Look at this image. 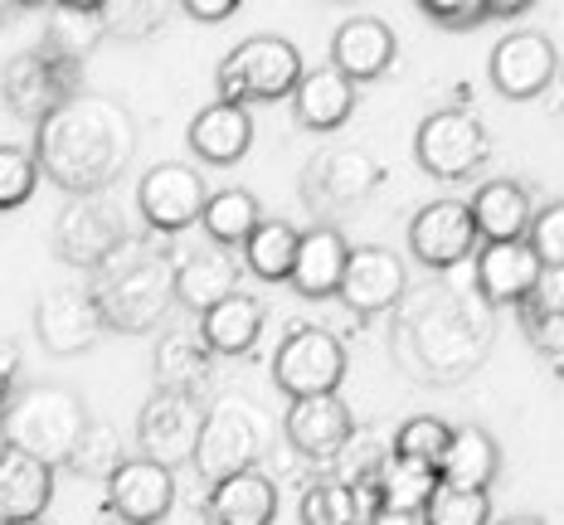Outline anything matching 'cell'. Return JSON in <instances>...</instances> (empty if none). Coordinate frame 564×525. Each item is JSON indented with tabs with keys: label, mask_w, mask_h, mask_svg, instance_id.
Segmentation results:
<instances>
[{
	"label": "cell",
	"mask_w": 564,
	"mask_h": 525,
	"mask_svg": "<svg viewBox=\"0 0 564 525\" xmlns=\"http://www.w3.org/2000/svg\"><path fill=\"white\" fill-rule=\"evenodd\" d=\"M34 156H40V171L74 200L102 195L132 166L137 122L108 92H78L44 127H34Z\"/></svg>",
	"instance_id": "1"
},
{
	"label": "cell",
	"mask_w": 564,
	"mask_h": 525,
	"mask_svg": "<svg viewBox=\"0 0 564 525\" xmlns=\"http://www.w3.org/2000/svg\"><path fill=\"white\" fill-rule=\"evenodd\" d=\"M93 302L102 311V326L112 331H151L175 307V263L147 239H127L108 263L93 273Z\"/></svg>",
	"instance_id": "2"
},
{
	"label": "cell",
	"mask_w": 564,
	"mask_h": 525,
	"mask_svg": "<svg viewBox=\"0 0 564 525\" xmlns=\"http://www.w3.org/2000/svg\"><path fill=\"white\" fill-rule=\"evenodd\" d=\"M93 424L84 400H78L74 390H64V384H30V390H20L10 408L0 414V434H6L10 448L30 452V458L58 467L74 458L78 438H84V428Z\"/></svg>",
	"instance_id": "3"
},
{
	"label": "cell",
	"mask_w": 564,
	"mask_h": 525,
	"mask_svg": "<svg viewBox=\"0 0 564 525\" xmlns=\"http://www.w3.org/2000/svg\"><path fill=\"white\" fill-rule=\"evenodd\" d=\"M302 54L282 34H253L219 64V102H278L302 84Z\"/></svg>",
	"instance_id": "4"
},
{
	"label": "cell",
	"mask_w": 564,
	"mask_h": 525,
	"mask_svg": "<svg viewBox=\"0 0 564 525\" xmlns=\"http://www.w3.org/2000/svg\"><path fill=\"white\" fill-rule=\"evenodd\" d=\"M273 380L282 394L297 400H316V394H336L346 380V346L326 326H292L282 336L273 356Z\"/></svg>",
	"instance_id": "5"
},
{
	"label": "cell",
	"mask_w": 564,
	"mask_h": 525,
	"mask_svg": "<svg viewBox=\"0 0 564 525\" xmlns=\"http://www.w3.org/2000/svg\"><path fill=\"white\" fill-rule=\"evenodd\" d=\"M258 452H263V438H258V418L243 400H215L205 414V428H199L195 442V472L205 477L209 486L229 482L239 472H253Z\"/></svg>",
	"instance_id": "6"
},
{
	"label": "cell",
	"mask_w": 564,
	"mask_h": 525,
	"mask_svg": "<svg viewBox=\"0 0 564 525\" xmlns=\"http://www.w3.org/2000/svg\"><path fill=\"white\" fill-rule=\"evenodd\" d=\"M0 98L15 117L44 127L64 102L78 98V68L44 50H20L0 68Z\"/></svg>",
	"instance_id": "7"
},
{
	"label": "cell",
	"mask_w": 564,
	"mask_h": 525,
	"mask_svg": "<svg viewBox=\"0 0 564 525\" xmlns=\"http://www.w3.org/2000/svg\"><path fill=\"white\" fill-rule=\"evenodd\" d=\"M487 156H491V136H487V127L477 122V112L443 108L419 122L414 161L429 175H438V181H463V175H473Z\"/></svg>",
	"instance_id": "8"
},
{
	"label": "cell",
	"mask_w": 564,
	"mask_h": 525,
	"mask_svg": "<svg viewBox=\"0 0 564 525\" xmlns=\"http://www.w3.org/2000/svg\"><path fill=\"white\" fill-rule=\"evenodd\" d=\"M127 239H132V233L122 225V209L112 200H102V195H78V200H68L54 219V253L74 267H93V273H98Z\"/></svg>",
	"instance_id": "9"
},
{
	"label": "cell",
	"mask_w": 564,
	"mask_h": 525,
	"mask_svg": "<svg viewBox=\"0 0 564 525\" xmlns=\"http://www.w3.org/2000/svg\"><path fill=\"white\" fill-rule=\"evenodd\" d=\"M209 190H205V175L185 161H161L141 175L137 185V209L151 229L175 233V229H191L195 219H205Z\"/></svg>",
	"instance_id": "10"
},
{
	"label": "cell",
	"mask_w": 564,
	"mask_h": 525,
	"mask_svg": "<svg viewBox=\"0 0 564 525\" xmlns=\"http://www.w3.org/2000/svg\"><path fill=\"white\" fill-rule=\"evenodd\" d=\"M209 408L199 400H181V394H151L147 408L137 414V442H141V458L175 467L185 458H195V442L199 428H205Z\"/></svg>",
	"instance_id": "11"
},
{
	"label": "cell",
	"mask_w": 564,
	"mask_h": 525,
	"mask_svg": "<svg viewBox=\"0 0 564 525\" xmlns=\"http://www.w3.org/2000/svg\"><path fill=\"white\" fill-rule=\"evenodd\" d=\"M34 331L54 356H84L102 341V311L88 287H50L34 302Z\"/></svg>",
	"instance_id": "12"
},
{
	"label": "cell",
	"mask_w": 564,
	"mask_h": 525,
	"mask_svg": "<svg viewBox=\"0 0 564 525\" xmlns=\"http://www.w3.org/2000/svg\"><path fill=\"white\" fill-rule=\"evenodd\" d=\"M487 68H491V88L507 92L516 102H525V98H540V92L555 84L560 54L540 30H511L507 40L491 50Z\"/></svg>",
	"instance_id": "13"
},
{
	"label": "cell",
	"mask_w": 564,
	"mask_h": 525,
	"mask_svg": "<svg viewBox=\"0 0 564 525\" xmlns=\"http://www.w3.org/2000/svg\"><path fill=\"white\" fill-rule=\"evenodd\" d=\"M477 225L467 200H433L423 205L414 219H409V249H414L419 263L429 267H453L463 263L467 253L477 249Z\"/></svg>",
	"instance_id": "14"
},
{
	"label": "cell",
	"mask_w": 564,
	"mask_h": 525,
	"mask_svg": "<svg viewBox=\"0 0 564 525\" xmlns=\"http://www.w3.org/2000/svg\"><path fill=\"white\" fill-rule=\"evenodd\" d=\"M380 185V161L360 146H340V151H322L312 161L302 190L312 195L316 209H350Z\"/></svg>",
	"instance_id": "15"
},
{
	"label": "cell",
	"mask_w": 564,
	"mask_h": 525,
	"mask_svg": "<svg viewBox=\"0 0 564 525\" xmlns=\"http://www.w3.org/2000/svg\"><path fill=\"white\" fill-rule=\"evenodd\" d=\"M282 434L302 458H340L356 438V418L340 394H316V400H297L288 408Z\"/></svg>",
	"instance_id": "16"
},
{
	"label": "cell",
	"mask_w": 564,
	"mask_h": 525,
	"mask_svg": "<svg viewBox=\"0 0 564 525\" xmlns=\"http://www.w3.org/2000/svg\"><path fill=\"white\" fill-rule=\"evenodd\" d=\"M409 287V273L399 263V253L390 249H350V263H346V277H340V302L360 317H375V311H390Z\"/></svg>",
	"instance_id": "17"
},
{
	"label": "cell",
	"mask_w": 564,
	"mask_h": 525,
	"mask_svg": "<svg viewBox=\"0 0 564 525\" xmlns=\"http://www.w3.org/2000/svg\"><path fill=\"white\" fill-rule=\"evenodd\" d=\"M108 501L122 521L132 525H156L175 506V477L171 467L151 462V458H127L108 482Z\"/></svg>",
	"instance_id": "18"
},
{
	"label": "cell",
	"mask_w": 564,
	"mask_h": 525,
	"mask_svg": "<svg viewBox=\"0 0 564 525\" xmlns=\"http://www.w3.org/2000/svg\"><path fill=\"white\" fill-rule=\"evenodd\" d=\"M545 273V263L535 259V249L525 239H511V243H481L477 253V287L487 302L507 307V302H525Z\"/></svg>",
	"instance_id": "19"
},
{
	"label": "cell",
	"mask_w": 564,
	"mask_h": 525,
	"mask_svg": "<svg viewBox=\"0 0 564 525\" xmlns=\"http://www.w3.org/2000/svg\"><path fill=\"white\" fill-rule=\"evenodd\" d=\"M332 64L350 84H370L394 64V30L375 15H356L332 34Z\"/></svg>",
	"instance_id": "20"
},
{
	"label": "cell",
	"mask_w": 564,
	"mask_h": 525,
	"mask_svg": "<svg viewBox=\"0 0 564 525\" xmlns=\"http://www.w3.org/2000/svg\"><path fill=\"white\" fill-rule=\"evenodd\" d=\"M234 283H239V263H234L229 249H199L185 263H175V302L191 311H215L225 297H234Z\"/></svg>",
	"instance_id": "21"
},
{
	"label": "cell",
	"mask_w": 564,
	"mask_h": 525,
	"mask_svg": "<svg viewBox=\"0 0 564 525\" xmlns=\"http://www.w3.org/2000/svg\"><path fill=\"white\" fill-rule=\"evenodd\" d=\"M501 472V448L487 428L467 424V428H453L448 438V452L438 462V482L443 486H457V492H487Z\"/></svg>",
	"instance_id": "22"
},
{
	"label": "cell",
	"mask_w": 564,
	"mask_h": 525,
	"mask_svg": "<svg viewBox=\"0 0 564 525\" xmlns=\"http://www.w3.org/2000/svg\"><path fill=\"white\" fill-rule=\"evenodd\" d=\"M473 209V225L487 243H511V239H525L535 225V209H531V195L521 190L516 181H487L477 185V195L467 200Z\"/></svg>",
	"instance_id": "23"
},
{
	"label": "cell",
	"mask_w": 564,
	"mask_h": 525,
	"mask_svg": "<svg viewBox=\"0 0 564 525\" xmlns=\"http://www.w3.org/2000/svg\"><path fill=\"white\" fill-rule=\"evenodd\" d=\"M151 375H156V394H181V400H199V390L209 384V346H205V336L166 331V336L156 341Z\"/></svg>",
	"instance_id": "24"
},
{
	"label": "cell",
	"mask_w": 564,
	"mask_h": 525,
	"mask_svg": "<svg viewBox=\"0 0 564 525\" xmlns=\"http://www.w3.org/2000/svg\"><path fill=\"white\" fill-rule=\"evenodd\" d=\"M50 496L54 467L20 448H6V458H0V511H6V521H40Z\"/></svg>",
	"instance_id": "25"
},
{
	"label": "cell",
	"mask_w": 564,
	"mask_h": 525,
	"mask_svg": "<svg viewBox=\"0 0 564 525\" xmlns=\"http://www.w3.org/2000/svg\"><path fill=\"white\" fill-rule=\"evenodd\" d=\"M350 108H356V84H350L336 64L307 68L297 92H292V112H297V122L312 127V132H332V127H340L350 117Z\"/></svg>",
	"instance_id": "26"
},
{
	"label": "cell",
	"mask_w": 564,
	"mask_h": 525,
	"mask_svg": "<svg viewBox=\"0 0 564 525\" xmlns=\"http://www.w3.org/2000/svg\"><path fill=\"white\" fill-rule=\"evenodd\" d=\"M102 34H108L102 30V0H64V6H54L50 15H44L40 50L78 68Z\"/></svg>",
	"instance_id": "27"
},
{
	"label": "cell",
	"mask_w": 564,
	"mask_h": 525,
	"mask_svg": "<svg viewBox=\"0 0 564 525\" xmlns=\"http://www.w3.org/2000/svg\"><path fill=\"white\" fill-rule=\"evenodd\" d=\"M346 263H350V243L340 239L336 229L322 225V229L302 233V249H297V263H292L288 283L297 287L302 297H332V292H340Z\"/></svg>",
	"instance_id": "28"
},
{
	"label": "cell",
	"mask_w": 564,
	"mask_h": 525,
	"mask_svg": "<svg viewBox=\"0 0 564 525\" xmlns=\"http://www.w3.org/2000/svg\"><path fill=\"white\" fill-rule=\"evenodd\" d=\"M209 516L215 525H273L278 516V486L263 467L239 472L209 492Z\"/></svg>",
	"instance_id": "29"
},
{
	"label": "cell",
	"mask_w": 564,
	"mask_h": 525,
	"mask_svg": "<svg viewBox=\"0 0 564 525\" xmlns=\"http://www.w3.org/2000/svg\"><path fill=\"white\" fill-rule=\"evenodd\" d=\"M249 142H253V122L234 102H209L191 122V151L209 166H234L249 151Z\"/></svg>",
	"instance_id": "30"
},
{
	"label": "cell",
	"mask_w": 564,
	"mask_h": 525,
	"mask_svg": "<svg viewBox=\"0 0 564 525\" xmlns=\"http://www.w3.org/2000/svg\"><path fill=\"white\" fill-rule=\"evenodd\" d=\"M263 317H268L263 302L249 297V292H234L215 311L199 317V336H205L209 356H243V350H253L258 331H263Z\"/></svg>",
	"instance_id": "31"
},
{
	"label": "cell",
	"mask_w": 564,
	"mask_h": 525,
	"mask_svg": "<svg viewBox=\"0 0 564 525\" xmlns=\"http://www.w3.org/2000/svg\"><path fill=\"white\" fill-rule=\"evenodd\" d=\"M297 249H302V233L292 229L288 219H263V225L253 229V239L243 243V263H249L263 283H288L292 263H297Z\"/></svg>",
	"instance_id": "32"
},
{
	"label": "cell",
	"mask_w": 564,
	"mask_h": 525,
	"mask_svg": "<svg viewBox=\"0 0 564 525\" xmlns=\"http://www.w3.org/2000/svg\"><path fill=\"white\" fill-rule=\"evenodd\" d=\"M380 496L384 506H409V511H429V496L438 492V467L399 458V452H384L380 462Z\"/></svg>",
	"instance_id": "33"
},
{
	"label": "cell",
	"mask_w": 564,
	"mask_h": 525,
	"mask_svg": "<svg viewBox=\"0 0 564 525\" xmlns=\"http://www.w3.org/2000/svg\"><path fill=\"white\" fill-rule=\"evenodd\" d=\"M258 225H263V215H258V200H253L249 190L229 185V190H215V195H209V205H205V233L219 243V249L249 243Z\"/></svg>",
	"instance_id": "34"
},
{
	"label": "cell",
	"mask_w": 564,
	"mask_h": 525,
	"mask_svg": "<svg viewBox=\"0 0 564 525\" xmlns=\"http://www.w3.org/2000/svg\"><path fill=\"white\" fill-rule=\"evenodd\" d=\"M302 525H366L356 486L346 482H316L302 496Z\"/></svg>",
	"instance_id": "35"
},
{
	"label": "cell",
	"mask_w": 564,
	"mask_h": 525,
	"mask_svg": "<svg viewBox=\"0 0 564 525\" xmlns=\"http://www.w3.org/2000/svg\"><path fill=\"white\" fill-rule=\"evenodd\" d=\"M122 462L127 458H122V438H117V428L112 424H88L84 438H78V448H74V458H68V472L108 477V482H112V472Z\"/></svg>",
	"instance_id": "36"
},
{
	"label": "cell",
	"mask_w": 564,
	"mask_h": 525,
	"mask_svg": "<svg viewBox=\"0 0 564 525\" xmlns=\"http://www.w3.org/2000/svg\"><path fill=\"white\" fill-rule=\"evenodd\" d=\"M448 438H453V428L443 424V418L419 414V418H404V428L394 434V452H399V458H414V462L438 467L443 452H448Z\"/></svg>",
	"instance_id": "37"
},
{
	"label": "cell",
	"mask_w": 564,
	"mask_h": 525,
	"mask_svg": "<svg viewBox=\"0 0 564 525\" xmlns=\"http://www.w3.org/2000/svg\"><path fill=\"white\" fill-rule=\"evenodd\" d=\"M166 15L171 10L166 6H156V0H108L102 6V30L112 34V40H147L151 30H161L166 25Z\"/></svg>",
	"instance_id": "38"
},
{
	"label": "cell",
	"mask_w": 564,
	"mask_h": 525,
	"mask_svg": "<svg viewBox=\"0 0 564 525\" xmlns=\"http://www.w3.org/2000/svg\"><path fill=\"white\" fill-rule=\"evenodd\" d=\"M429 525H491V501L487 492H457L438 482L429 496Z\"/></svg>",
	"instance_id": "39"
},
{
	"label": "cell",
	"mask_w": 564,
	"mask_h": 525,
	"mask_svg": "<svg viewBox=\"0 0 564 525\" xmlns=\"http://www.w3.org/2000/svg\"><path fill=\"white\" fill-rule=\"evenodd\" d=\"M40 185V156L25 146H0V209L25 205Z\"/></svg>",
	"instance_id": "40"
},
{
	"label": "cell",
	"mask_w": 564,
	"mask_h": 525,
	"mask_svg": "<svg viewBox=\"0 0 564 525\" xmlns=\"http://www.w3.org/2000/svg\"><path fill=\"white\" fill-rule=\"evenodd\" d=\"M525 243H531L535 259L545 263V267H564V200L540 209L531 233H525Z\"/></svg>",
	"instance_id": "41"
},
{
	"label": "cell",
	"mask_w": 564,
	"mask_h": 525,
	"mask_svg": "<svg viewBox=\"0 0 564 525\" xmlns=\"http://www.w3.org/2000/svg\"><path fill=\"white\" fill-rule=\"evenodd\" d=\"M423 15L448 30H477L491 20V0H423Z\"/></svg>",
	"instance_id": "42"
},
{
	"label": "cell",
	"mask_w": 564,
	"mask_h": 525,
	"mask_svg": "<svg viewBox=\"0 0 564 525\" xmlns=\"http://www.w3.org/2000/svg\"><path fill=\"white\" fill-rule=\"evenodd\" d=\"M521 311H535V317H564V267H545L540 273L535 292L521 302Z\"/></svg>",
	"instance_id": "43"
},
{
	"label": "cell",
	"mask_w": 564,
	"mask_h": 525,
	"mask_svg": "<svg viewBox=\"0 0 564 525\" xmlns=\"http://www.w3.org/2000/svg\"><path fill=\"white\" fill-rule=\"evenodd\" d=\"M521 317H525V336L545 356H564V317H535V311H521Z\"/></svg>",
	"instance_id": "44"
},
{
	"label": "cell",
	"mask_w": 564,
	"mask_h": 525,
	"mask_svg": "<svg viewBox=\"0 0 564 525\" xmlns=\"http://www.w3.org/2000/svg\"><path fill=\"white\" fill-rule=\"evenodd\" d=\"M15 384H20V356H15V346L0 341V414H6L10 400L20 394Z\"/></svg>",
	"instance_id": "45"
},
{
	"label": "cell",
	"mask_w": 564,
	"mask_h": 525,
	"mask_svg": "<svg viewBox=\"0 0 564 525\" xmlns=\"http://www.w3.org/2000/svg\"><path fill=\"white\" fill-rule=\"evenodd\" d=\"M234 10H239V0H185V15L205 20V25H215V20H229Z\"/></svg>",
	"instance_id": "46"
},
{
	"label": "cell",
	"mask_w": 564,
	"mask_h": 525,
	"mask_svg": "<svg viewBox=\"0 0 564 525\" xmlns=\"http://www.w3.org/2000/svg\"><path fill=\"white\" fill-rule=\"evenodd\" d=\"M370 525H429V511H409V506H384Z\"/></svg>",
	"instance_id": "47"
},
{
	"label": "cell",
	"mask_w": 564,
	"mask_h": 525,
	"mask_svg": "<svg viewBox=\"0 0 564 525\" xmlns=\"http://www.w3.org/2000/svg\"><path fill=\"white\" fill-rule=\"evenodd\" d=\"M531 0H491V20H516Z\"/></svg>",
	"instance_id": "48"
},
{
	"label": "cell",
	"mask_w": 564,
	"mask_h": 525,
	"mask_svg": "<svg viewBox=\"0 0 564 525\" xmlns=\"http://www.w3.org/2000/svg\"><path fill=\"white\" fill-rule=\"evenodd\" d=\"M497 525H545V521H535V516H511V521H497Z\"/></svg>",
	"instance_id": "49"
},
{
	"label": "cell",
	"mask_w": 564,
	"mask_h": 525,
	"mask_svg": "<svg viewBox=\"0 0 564 525\" xmlns=\"http://www.w3.org/2000/svg\"><path fill=\"white\" fill-rule=\"evenodd\" d=\"M6 20H10V6H0V25H6Z\"/></svg>",
	"instance_id": "50"
},
{
	"label": "cell",
	"mask_w": 564,
	"mask_h": 525,
	"mask_svg": "<svg viewBox=\"0 0 564 525\" xmlns=\"http://www.w3.org/2000/svg\"><path fill=\"white\" fill-rule=\"evenodd\" d=\"M6 448H10V442H6V434H0V458H6Z\"/></svg>",
	"instance_id": "51"
},
{
	"label": "cell",
	"mask_w": 564,
	"mask_h": 525,
	"mask_svg": "<svg viewBox=\"0 0 564 525\" xmlns=\"http://www.w3.org/2000/svg\"><path fill=\"white\" fill-rule=\"evenodd\" d=\"M10 525H44V521H10Z\"/></svg>",
	"instance_id": "52"
},
{
	"label": "cell",
	"mask_w": 564,
	"mask_h": 525,
	"mask_svg": "<svg viewBox=\"0 0 564 525\" xmlns=\"http://www.w3.org/2000/svg\"><path fill=\"white\" fill-rule=\"evenodd\" d=\"M0 525H10V521H6V511H0Z\"/></svg>",
	"instance_id": "53"
},
{
	"label": "cell",
	"mask_w": 564,
	"mask_h": 525,
	"mask_svg": "<svg viewBox=\"0 0 564 525\" xmlns=\"http://www.w3.org/2000/svg\"><path fill=\"white\" fill-rule=\"evenodd\" d=\"M560 68H564V58H560Z\"/></svg>",
	"instance_id": "54"
}]
</instances>
